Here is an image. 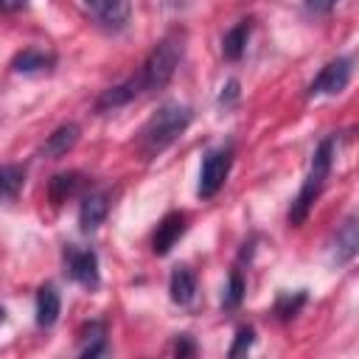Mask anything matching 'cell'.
<instances>
[{"mask_svg":"<svg viewBox=\"0 0 359 359\" xmlns=\"http://www.w3.org/2000/svg\"><path fill=\"white\" fill-rule=\"evenodd\" d=\"M182 53H185V34L180 28H174L149 50V56L143 59L137 73H132L126 79V87L132 90V95L137 98V95L163 90L174 79V73L182 62Z\"/></svg>","mask_w":359,"mask_h":359,"instance_id":"6da1fadb","label":"cell"},{"mask_svg":"<svg viewBox=\"0 0 359 359\" xmlns=\"http://www.w3.org/2000/svg\"><path fill=\"white\" fill-rule=\"evenodd\" d=\"M194 121L191 107L168 101L163 107H157V112H151V118L140 126L137 137H135V149L143 160H154L157 154H163Z\"/></svg>","mask_w":359,"mask_h":359,"instance_id":"7a4b0ae2","label":"cell"},{"mask_svg":"<svg viewBox=\"0 0 359 359\" xmlns=\"http://www.w3.org/2000/svg\"><path fill=\"white\" fill-rule=\"evenodd\" d=\"M334 157H337V135H325L314 154H311V163H309V171H306V180L297 191V196L292 199L289 205V224L292 227H300L306 222V216L311 213L314 202L320 199L325 182H328V174H331V165H334Z\"/></svg>","mask_w":359,"mask_h":359,"instance_id":"3957f363","label":"cell"},{"mask_svg":"<svg viewBox=\"0 0 359 359\" xmlns=\"http://www.w3.org/2000/svg\"><path fill=\"white\" fill-rule=\"evenodd\" d=\"M233 168V146H213L202 154V165H199V185H196V196L199 199H213L222 185L227 182V174Z\"/></svg>","mask_w":359,"mask_h":359,"instance_id":"277c9868","label":"cell"},{"mask_svg":"<svg viewBox=\"0 0 359 359\" xmlns=\"http://www.w3.org/2000/svg\"><path fill=\"white\" fill-rule=\"evenodd\" d=\"M62 264H65V275L84 286V289H98L101 283V269H98V252L90 247H79V244H65L62 250Z\"/></svg>","mask_w":359,"mask_h":359,"instance_id":"5b68a950","label":"cell"},{"mask_svg":"<svg viewBox=\"0 0 359 359\" xmlns=\"http://www.w3.org/2000/svg\"><path fill=\"white\" fill-rule=\"evenodd\" d=\"M351 76H353V59L351 56H337L331 59L317 76L314 81L309 84V98H317V95H339L348 84H351Z\"/></svg>","mask_w":359,"mask_h":359,"instance_id":"8992f818","label":"cell"},{"mask_svg":"<svg viewBox=\"0 0 359 359\" xmlns=\"http://www.w3.org/2000/svg\"><path fill=\"white\" fill-rule=\"evenodd\" d=\"M185 230H188V216H185L182 210L165 213V216L157 222L154 233H151V252H154V255H168L171 247L185 236Z\"/></svg>","mask_w":359,"mask_h":359,"instance_id":"52a82bcc","label":"cell"},{"mask_svg":"<svg viewBox=\"0 0 359 359\" xmlns=\"http://www.w3.org/2000/svg\"><path fill=\"white\" fill-rule=\"evenodd\" d=\"M81 3L95 17V22L109 31L126 28L129 14H132V0H81Z\"/></svg>","mask_w":359,"mask_h":359,"instance_id":"ba28073f","label":"cell"},{"mask_svg":"<svg viewBox=\"0 0 359 359\" xmlns=\"http://www.w3.org/2000/svg\"><path fill=\"white\" fill-rule=\"evenodd\" d=\"M90 188V177L81 174V171H62V174H53L50 182H48V199L53 205H62L79 194H84Z\"/></svg>","mask_w":359,"mask_h":359,"instance_id":"9c48e42d","label":"cell"},{"mask_svg":"<svg viewBox=\"0 0 359 359\" xmlns=\"http://www.w3.org/2000/svg\"><path fill=\"white\" fill-rule=\"evenodd\" d=\"M109 194L107 191H95V194H84L81 205H79V227L81 233H93L104 224L107 213H109Z\"/></svg>","mask_w":359,"mask_h":359,"instance_id":"30bf717a","label":"cell"},{"mask_svg":"<svg viewBox=\"0 0 359 359\" xmlns=\"http://www.w3.org/2000/svg\"><path fill=\"white\" fill-rule=\"evenodd\" d=\"M79 137H81V129H79V123H73V121H67V123H59L48 137H45V143L39 146V157H48V160H59V157H65L76 143H79Z\"/></svg>","mask_w":359,"mask_h":359,"instance_id":"8fae6325","label":"cell"},{"mask_svg":"<svg viewBox=\"0 0 359 359\" xmlns=\"http://www.w3.org/2000/svg\"><path fill=\"white\" fill-rule=\"evenodd\" d=\"M168 294L177 306H191L196 300V275L188 264H180L171 269V278H168Z\"/></svg>","mask_w":359,"mask_h":359,"instance_id":"7c38bea8","label":"cell"},{"mask_svg":"<svg viewBox=\"0 0 359 359\" xmlns=\"http://www.w3.org/2000/svg\"><path fill=\"white\" fill-rule=\"evenodd\" d=\"M56 67V53L39 50V48H25L11 59V70L22 73V76H34V73H50Z\"/></svg>","mask_w":359,"mask_h":359,"instance_id":"4fadbf2b","label":"cell"},{"mask_svg":"<svg viewBox=\"0 0 359 359\" xmlns=\"http://www.w3.org/2000/svg\"><path fill=\"white\" fill-rule=\"evenodd\" d=\"M59 314H62V297H59L56 286L53 283H42L39 292H36V325L39 328H50V325H56Z\"/></svg>","mask_w":359,"mask_h":359,"instance_id":"5bb4252c","label":"cell"},{"mask_svg":"<svg viewBox=\"0 0 359 359\" xmlns=\"http://www.w3.org/2000/svg\"><path fill=\"white\" fill-rule=\"evenodd\" d=\"M250 34H252V20H238L230 31H224L222 36V56L227 62H238L247 50V42H250Z\"/></svg>","mask_w":359,"mask_h":359,"instance_id":"9a60e30c","label":"cell"},{"mask_svg":"<svg viewBox=\"0 0 359 359\" xmlns=\"http://www.w3.org/2000/svg\"><path fill=\"white\" fill-rule=\"evenodd\" d=\"M356 247H359V233H356V216H348L339 230H337V241H334V258L337 264H351L353 255H356Z\"/></svg>","mask_w":359,"mask_h":359,"instance_id":"2e32d148","label":"cell"},{"mask_svg":"<svg viewBox=\"0 0 359 359\" xmlns=\"http://www.w3.org/2000/svg\"><path fill=\"white\" fill-rule=\"evenodd\" d=\"M79 339H81V345H79V353H81V356H90V359H93V356L107 353V323L90 320V323L81 328Z\"/></svg>","mask_w":359,"mask_h":359,"instance_id":"e0dca14e","label":"cell"},{"mask_svg":"<svg viewBox=\"0 0 359 359\" xmlns=\"http://www.w3.org/2000/svg\"><path fill=\"white\" fill-rule=\"evenodd\" d=\"M25 185V165L20 163H3L0 165V202H11L20 196Z\"/></svg>","mask_w":359,"mask_h":359,"instance_id":"ac0fdd59","label":"cell"},{"mask_svg":"<svg viewBox=\"0 0 359 359\" xmlns=\"http://www.w3.org/2000/svg\"><path fill=\"white\" fill-rule=\"evenodd\" d=\"M244 292H247L244 275H241L238 266H233V269H230V278H227V286H224V294H222V309H227V311L238 309L241 300H244Z\"/></svg>","mask_w":359,"mask_h":359,"instance_id":"d6986e66","label":"cell"},{"mask_svg":"<svg viewBox=\"0 0 359 359\" xmlns=\"http://www.w3.org/2000/svg\"><path fill=\"white\" fill-rule=\"evenodd\" d=\"M306 300H309L306 289H300V292H294V294H280L278 303H275V314H278L280 320H292V317L303 309Z\"/></svg>","mask_w":359,"mask_h":359,"instance_id":"ffe728a7","label":"cell"},{"mask_svg":"<svg viewBox=\"0 0 359 359\" xmlns=\"http://www.w3.org/2000/svg\"><path fill=\"white\" fill-rule=\"evenodd\" d=\"M252 342H255V328H252V325H241V328L236 331L233 345H230V356H241V353H247V351L252 348Z\"/></svg>","mask_w":359,"mask_h":359,"instance_id":"44dd1931","label":"cell"},{"mask_svg":"<svg viewBox=\"0 0 359 359\" xmlns=\"http://www.w3.org/2000/svg\"><path fill=\"white\" fill-rule=\"evenodd\" d=\"M337 3H339V0H303V8H306L311 17H325V14L334 11Z\"/></svg>","mask_w":359,"mask_h":359,"instance_id":"7402d4cb","label":"cell"},{"mask_svg":"<svg viewBox=\"0 0 359 359\" xmlns=\"http://www.w3.org/2000/svg\"><path fill=\"white\" fill-rule=\"evenodd\" d=\"M238 101V81L236 79H227V84L222 87V95H219V104H224V107H230V104H236Z\"/></svg>","mask_w":359,"mask_h":359,"instance_id":"603a6c76","label":"cell"},{"mask_svg":"<svg viewBox=\"0 0 359 359\" xmlns=\"http://www.w3.org/2000/svg\"><path fill=\"white\" fill-rule=\"evenodd\" d=\"M174 351L182 356V353H194L196 348H194V342H191V334H180L177 339H174Z\"/></svg>","mask_w":359,"mask_h":359,"instance_id":"cb8c5ba5","label":"cell"},{"mask_svg":"<svg viewBox=\"0 0 359 359\" xmlns=\"http://www.w3.org/2000/svg\"><path fill=\"white\" fill-rule=\"evenodd\" d=\"M25 8H28V0H0L3 14H17V11H25Z\"/></svg>","mask_w":359,"mask_h":359,"instance_id":"d4e9b609","label":"cell"},{"mask_svg":"<svg viewBox=\"0 0 359 359\" xmlns=\"http://www.w3.org/2000/svg\"><path fill=\"white\" fill-rule=\"evenodd\" d=\"M0 323H6V309L0 306Z\"/></svg>","mask_w":359,"mask_h":359,"instance_id":"484cf974","label":"cell"}]
</instances>
